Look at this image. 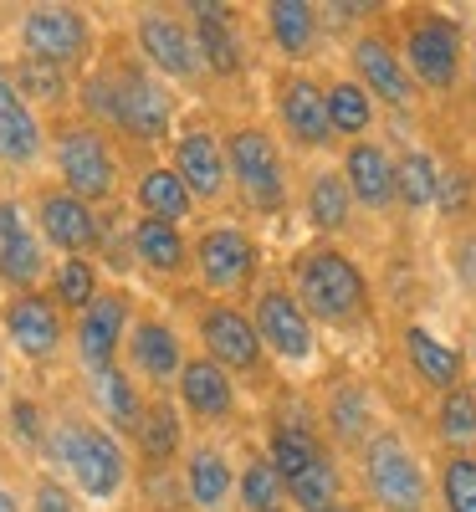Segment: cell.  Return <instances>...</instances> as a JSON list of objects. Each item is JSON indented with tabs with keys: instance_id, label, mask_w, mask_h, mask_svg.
Returning a JSON list of instances; mask_svg holds the SVG:
<instances>
[{
	"instance_id": "obj_1",
	"label": "cell",
	"mask_w": 476,
	"mask_h": 512,
	"mask_svg": "<svg viewBox=\"0 0 476 512\" xmlns=\"http://www.w3.org/2000/svg\"><path fill=\"white\" fill-rule=\"evenodd\" d=\"M41 461L93 507H113L134 482V451L93 410H57Z\"/></svg>"
},
{
	"instance_id": "obj_2",
	"label": "cell",
	"mask_w": 476,
	"mask_h": 512,
	"mask_svg": "<svg viewBox=\"0 0 476 512\" xmlns=\"http://www.w3.org/2000/svg\"><path fill=\"white\" fill-rule=\"evenodd\" d=\"M287 287L313 323L354 333L374 318V282L354 251H343L338 241H308L292 251L287 262Z\"/></svg>"
},
{
	"instance_id": "obj_3",
	"label": "cell",
	"mask_w": 476,
	"mask_h": 512,
	"mask_svg": "<svg viewBox=\"0 0 476 512\" xmlns=\"http://www.w3.org/2000/svg\"><path fill=\"white\" fill-rule=\"evenodd\" d=\"M47 159L57 169V185L98 210H108L123 195V180H128L123 149L108 128H98L88 118H77V113L47 118Z\"/></svg>"
},
{
	"instance_id": "obj_4",
	"label": "cell",
	"mask_w": 476,
	"mask_h": 512,
	"mask_svg": "<svg viewBox=\"0 0 476 512\" xmlns=\"http://www.w3.org/2000/svg\"><path fill=\"white\" fill-rule=\"evenodd\" d=\"M395 47L405 57V72L415 77L420 93H436L451 98L466 77V36L461 21L446 11H430V6H410L395 21Z\"/></svg>"
},
{
	"instance_id": "obj_5",
	"label": "cell",
	"mask_w": 476,
	"mask_h": 512,
	"mask_svg": "<svg viewBox=\"0 0 476 512\" xmlns=\"http://www.w3.org/2000/svg\"><path fill=\"white\" fill-rule=\"evenodd\" d=\"M226 164H231V190L241 195L256 216H282L292 205V169L282 144L272 139L267 123H231L226 128Z\"/></svg>"
},
{
	"instance_id": "obj_6",
	"label": "cell",
	"mask_w": 476,
	"mask_h": 512,
	"mask_svg": "<svg viewBox=\"0 0 476 512\" xmlns=\"http://www.w3.org/2000/svg\"><path fill=\"white\" fill-rule=\"evenodd\" d=\"M359 477L379 512H430V472L395 425H379L359 446Z\"/></svg>"
},
{
	"instance_id": "obj_7",
	"label": "cell",
	"mask_w": 476,
	"mask_h": 512,
	"mask_svg": "<svg viewBox=\"0 0 476 512\" xmlns=\"http://www.w3.org/2000/svg\"><path fill=\"white\" fill-rule=\"evenodd\" d=\"M113 62V82H118V113H113V139L134 144V149H159L175 139V93L169 82L154 77L139 52H118Z\"/></svg>"
},
{
	"instance_id": "obj_8",
	"label": "cell",
	"mask_w": 476,
	"mask_h": 512,
	"mask_svg": "<svg viewBox=\"0 0 476 512\" xmlns=\"http://www.w3.org/2000/svg\"><path fill=\"white\" fill-rule=\"evenodd\" d=\"M190 262H195L200 292L221 297V303H241V297L262 287V246L236 221L200 226V236L190 241Z\"/></svg>"
},
{
	"instance_id": "obj_9",
	"label": "cell",
	"mask_w": 476,
	"mask_h": 512,
	"mask_svg": "<svg viewBox=\"0 0 476 512\" xmlns=\"http://www.w3.org/2000/svg\"><path fill=\"white\" fill-rule=\"evenodd\" d=\"M0 338H6V349L21 364L47 369L72 344V318L47 297V287H36V292H6V303H0Z\"/></svg>"
},
{
	"instance_id": "obj_10",
	"label": "cell",
	"mask_w": 476,
	"mask_h": 512,
	"mask_svg": "<svg viewBox=\"0 0 476 512\" xmlns=\"http://www.w3.org/2000/svg\"><path fill=\"white\" fill-rule=\"evenodd\" d=\"M195 344L205 359H215L231 379H256L267 369L262 333L251 323V308L221 303V297H200L195 303Z\"/></svg>"
},
{
	"instance_id": "obj_11",
	"label": "cell",
	"mask_w": 476,
	"mask_h": 512,
	"mask_svg": "<svg viewBox=\"0 0 476 512\" xmlns=\"http://www.w3.org/2000/svg\"><path fill=\"white\" fill-rule=\"evenodd\" d=\"M16 41H21V57L57 62L67 72H88L98 31L82 6H26L16 21Z\"/></svg>"
},
{
	"instance_id": "obj_12",
	"label": "cell",
	"mask_w": 476,
	"mask_h": 512,
	"mask_svg": "<svg viewBox=\"0 0 476 512\" xmlns=\"http://www.w3.org/2000/svg\"><path fill=\"white\" fill-rule=\"evenodd\" d=\"M31 221H36V231H41V241H47L52 256H98L103 241H108L103 210L88 205V200H77L57 180L31 190Z\"/></svg>"
},
{
	"instance_id": "obj_13",
	"label": "cell",
	"mask_w": 476,
	"mask_h": 512,
	"mask_svg": "<svg viewBox=\"0 0 476 512\" xmlns=\"http://www.w3.org/2000/svg\"><path fill=\"white\" fill-rule=\"evenodd\" d=\"M128 41H134L139 62L164 82H200L205 77V62H200V47H195V26L185 21V11H169V6L139 11L134 26H128Z\"/></svg>"
},
{
	"instance_id": "obj_14",
	"label": "cell",
	"mask_w": 476,
	"mask_h": 512,
	"mask_svg": "<svg viewBox=\"0 0 476 512\" xmlns=\"http://www.w3.org/2000/svg\"><path fill=\"white\" fill-rule=\"evenodd\" d=\"M251 323L262 333L267 359H282L292 369H308L318 359V323L292 297L287 282H262L251 292Z\"/></svg>"
},
{
	"instance_id": "obj_15",
	"label": "cell",
	"mask_w": 476,
	"mask_h": 512,
	"mask_svg": "<svg viewBox=\"0 0 476 512\" xmlns=\"http://www.w3.org/2000/svg\"><path fill=\"white\" fill-rule=\"evenodd\" d=\"M272 103H277V128L282 139L302 154H328L338 139L328 128V93L313 72L302 67H282L272 77Z\"/></svg>"
},
{
	"instance_id": "obj_16",
	"label": "cell",
	"mask_w": 476,
	"mask_h": 512,
	"mask_svg": "<svg viewBox=\"0 0 476 512\" xmlns=\"http://www.w3.org/2000/svg\"><path fill=\"white\" fill-rule=\"evenodd\" d=\"M169 169L185 180L195 205H221L231 195V164H226V134L210 123H180L169 139Z\"/></svg>"
},
{
	"instance_id": "obj_17",
	"label": "cell",
	"mask_w": 476,
	"mask_h": 512,
	"mask_svg": "<svg viewBox=\"0 0 476 512\" xmlns=\"http://www.w3.org/2000/svg\"><path fill=\"white\" fill-rule=\"evenodd\" d=\"M139 318V303L128 287H103V297L72 318V354L82 364V374H98L108 364H123V344H128V328Z\"/></svg>"
},
{
	"instance_id": "obj_18",
	"label": "cell",
	"mask_w": 476,
	"mask_h": 512,
	"mask_svg": "<svg viewBox=\"0 0 476 512\" xmlns=\"http://www.w3.org/2000/svg\"><path fill=\"white\" fill-rule=\"evenodd\" d=\"M185 359H190L185 333L169 323V318L139 308L134 328H128V344H123V369L134 374L149 395H164V390H175V379H180Z\"/></svg>"
},
{
	"instance_id": "obj_19",
	"label": "cell",
	"mask_w": 476,
	"mask_h": 512,
	"mask_svg": "<svg viewBox=\"0 0 476 512\" xmlns=\"http://www.w3.org/2000/svg\"><path fill=\"white\" fill-rule=\"evenodd\" d=\"M349 57H354V77L369 88L374 103H389L395 113H415L420 88H415V77L405 72V57L395 47V31H389V26H364L349 41Z\"/></svg>"
},
{
	"instance_id": "obj_20",
	"label": "cell",
	"mask_w": 476,
	"mask_h": 512,
	"mask_svg": "<svg viewBox=\"0 0 476 512\" xmlns=\"http://www.w3.org/2000/svg\"><path fill=\"white\" fill-rule=\"evenodd\" d=\"M47 272H52V251L31 221V205H21L16 195H0V287L36 292L47 287Z\"/></svg>"
},
{
	"instance_id": "obj_21",
	"label": "cell",
	"mask_w": 476,
	"mask_h": 512,
	"mask_svg": "<svg viewBox=\"0 0 476 512\" xmlns=\"http://www.w3.org/2000/svg\"><path fill=\"white\" fill-rule=\"evenodd\" d=\"M180 11L195 26V47H200L205 77L236 82L246 72V41H241V21H236L241 11L221 6V0H190V6H180Z\"/></svg>"
},
{
	"instance_id": "obj_22",
	"label": "cell",
	"mask_w": 476,
	"mask_h": 512,
	"mask_svg": "<svg viewBox=\"0 0 476 512\" xmlns=\"http://www.w3.org/2000/svg\"><path fill=\"white\" fill-rule=\"evenodd\" d=\"M41 159H47V118L16 93L11 67L0 62V169L31 175Z\"/></svg>"
},
{
	"instance_id": "obj_23",
	"label": "cell",
	"mask_w": 476,
	"mask_h": 512,
	"mask_svg": "<svg viewBox=\"0 0 476 512\" xmlns=\"http://www.w3.org/2000/svg\"><path fill=\"white\" fill-rule=\"evenodd\" d=\"M169 395L180 400L185 420H200V425L236 420V410H241L236 379L215 364V359H205V354H190V359H185V369H180V379H175V390H169Z\"/></svg>"
},
{
	"instance_id": "obj_24",
	"label": "cell",
	"mask_w": 476,
	"mask_h": 512,
	"mask_svg": "<svg viewBox=\"0 0 476 512\" xmlns=\"http://www.w3.org/2000/svg\"><path fill=\"white\" fill-rule=\"evenodd\" d=\"M180 492L190 512H226L236 502V466L226 446L215 441H190L180 456Z\"/></svg>"
},
{
	"instance_id": "obj_25",
	"label": "cell",
	"mask_w": 476,
	"mask_h": 512,
	"mask_svg": "<svg viewBox=\"0 0 476 512\" xmlns=\"http://www.w3.org/2000/svg\"><path fill=\"white\" fill-rule=\"evenodd\" d=\"M338 175L349 180L354 205L369 210V216H384V210L395 205V154H389L379 139L343 144V154H338Z\"/></svg>"
},
{
	"instance_id": "obj_26",
	"label": "cell",
	"mask_w": 476,
	"mask_h": 512,
	"mask_svg": "<svg viewBox=\"0 0 476 512\" xmlns=\"http://www.w3.org/2000/svg\"><path fill=\"white\" fill-rule=\"evenodd\" d=\"M400 354H405L410 374L425 384V390L451 395V390L466 384V354L456 344H446L430 323H405L400 328Z\"/></svg>"
},
{
	"instance_id": "obj_27",
	"label": "cell",
	"mask_w": 476,
	"mask_h": 512,
	"mask_svg": "<svg viewBox=\"0 0 476 512\" xmlns=\"http://www.w3.org/2000/svg\"><path fill=\"white\" fill-rule=\"evenodd\" d=\"M88 405H93V415L108 425L113 436L134 441L139 420H144V410H149V390H144V384L128 374L123 364H108V369L88 374Z\"/></svg>"
},
{
	"instance_id": "obj_28",
	"label": "cell",
	"mask_w": 476,
	"mask_h": 512,
	"mask_svg": "<svg viewBox=\"0 0 476 512\" xmlns=\"http://www.w3.org/2000/svg\"><path fill=\"white\" fill-rule=\"evenodd\" d=\"M128 256H134V262H139L149 277H164V282H180V277L195 272L185 226L149 221V216H134V221H128Z\"/></svg>"
},
{
	"instance_id": "obj_29",
	"label": "cell",
	"mask_w": 476,
	"mask_h": 512,
	"mask_svg": "<svg viewBox=\"0 0 476 512\" xmlns=\"http://www.w3.org/2000/svg\"><path fill=\"white\" fill-rule=\"evenodd\" d=\"M128 200H134V210L139 216H149V221H169V226H180V221H190L195 216V195L185 190V180L169 169V159L159 164V159H149V164H139L134 175H128Z\"/></svg>"
},
{
	"instance_id": "obj_30",
	"label": "cell",
	"mask_w": 476,
	"mask_h": 512,
	"mask_svg": "<svg viewBox=\"0 0 476 512\" xmlns=\"http://www.w3.org/2000/svg\"><path fill=\"white\" fill-rule=\"evenodd\" d=\"M185 410H180V400L175 395H149V410H144V420H139V431H134V451H139V461L149 466V472H164V466H175L180 456H185Z\"/></svg>"
},
{
	"instance_id": "obj_31",
	"label": "cell",
	"mask_w": 476,
	"mask_h": 512,
	"mask_svg": "<svg viewBox=\"0 0 476 512\" xmlns=\"http://www.w3.org/2000/svg\"><path fill=\"white\" fill-rule=\"evenodd\" d=\"M77 77L82 72H67L57 62H36V57H16L11 62V82H16V93L41 113V118H62L77 108Z\"/></svg>"
},
{
	"instance_id": "obj_32",
	"label": "cell",
	"mask_w": 476,
	"mask_h": 512,
	"mask_svg": "<svg viewBox=\"0 0 476 512\" xmlns=\"http://www.w3.org/2000/svg\"><path fill=\"white\" fill-rule=\"evenodd\" d=\"M302 221H308V231H318V241L354 226V195L338 169H313L308 175V185H302Z\"/></svg>"
},
{
	"instance_id": "obj_33",
	"label": "cell",
	"mask_w": 476,
	"mask_h": 512,
	"mask_svg": "<svg viewBox=\"0 0 476 512\" xmlns=\"http://www.w3.org/2000/svg\"><path fill=\"white\" fill-rule=\"evenodd\" d=\"M262 26H267V36H272V47L297 67V62H308L313 47H318L323 11L308 6V0H272V6H262Z\"/></svg>"
},
{
	"instance_id": "obj_34",
	"label": "cell",
	"mask_w": 476,
	"mask_h": 512,
	"mask_svg": "<svg viewBox=\"0 0 476 512\" xmlns=\"http://www.w3.org/2000/svg\"><path fill=\"white\" fill-rule=\"evenodd\" d=\"M323 431L338 441V446H364L379 425H374V400L359 379H343L328 390L323 400Z\"/></svg>"
},
{
	"instance_id": "obj_35",
	"label": "cell",
	"mask_w": 476,
	"mask_h": 512,
	"mask_svg": "<svg viewBox=\"0 0 476 512\" xmlns=\"http://www.w3.org/2000/svg\"><path fill=\"white\" fill-rule=\"evenodd\" d=\"M47 297L67 318H82L103 297V267H98V256H57L52 272H47Z\"/></svg>"
},
{
	"instance_id": "obj_36",
	"label": "cell",
	"mask_w": 476,
	"mask_h": 512,
	"mask_svg": "<svg viewBox=\"0 0 476 512\" xmlns=\"http://www.w3.org/2000/svg\"><path fill=\"white\" fill-rule=\"evenodd\" d=\"M323 93H328V128H333V139H343V144L369 139V128L379 118V103L369 98L364 82L359 77H333V82H323Z\"/></svg>"
},
{
	"instance_id": "obj_37",
	"label": "cell",
	"mask_w": 476,
	"mask_h": 512,
	"mask_svg": "<svg viewBox=\"0 0 476 512\" xmlns=\"http://www.w3.org/2000/svg\"><path fill=\"white\" fill-rule=\"evenodd\" d=\"M236 507L241 512H287V487L277 477V466L267 461V451H251L236 466Z\"/></svg>"
},
{
	"instance_id": "obj_38",
	"label": "cell",
	"mask_w": 476,
	"mask_h": 512,
	"mask_svg": "<svg viewBox=\"0 0 476 512\" xmlns=\"http://www.w3.org/2000/svg\"><path fill=\"white\" fill-rule=\"evenodd\" d=\"M436 195H441V164L430 159L425 149L395 154V200L420 216V210L436 205Z\"/></svg>"
},
{
	"instance_id": "obj_39",
	"label": "cell",
	"mask_w": 476,
	"mask_h": 512,
	"mask_svg": "<svg viewBox=\"0 0 476 512\" xmlns=\"http://www.w3.org/2000/svg\"><path fill=\"white\" fill-rule=\"evenodd\" d=\"M436 436L451 451H476V390L471 384L436 400Z\"/></svg>"
},
{
	"instance_id": "obj_40",
	"label": "cell",
	"mask_w": 476,
	"mask_h": 512,
	"mask_svg": "<svg viewBox=\"0 0 476 512\" xmlns=\"http://www.w3.org/2000/svg\"><path fill=\"white\" fill-rule=\"evenodd\" d=\"M441 512H476V451H451L441 461Z\"/></svg>"
},
{
	"instance_id": "obj_41",
	"label": "cell",
	"mask_w": 476,
	"mask_h": 512,
	"mask_svg": "<svg viewBox=\"0 0 476 512\" xmlns=\"http://www.w3.org/2000/svg\"><path fill=\"white\" fill-rule=\"evenodd\" d=\"M47 431H52V415L41 410L36 400L16 395V400H11V436H16L26 451H36V456H41V446H47Z\"/></svg>"
},
{
	"instance_id": "obj_42",
	"label": "cell",
	"mask_w": 476,
	"mask_h": 512,
	"mask_svg": "<svg viewBox=\"0 0 476 512\" xmlns=\"http://www.w3.org/2000/svg\"><path fill=\"white\" fill-rule=\"evenodd\" d=\"M82 497L57 477V472H36L31 477V497H26V512H82L77 507Z\"/></svg>"
},
{
	"instance_id": "obj_43",
	"label": "cell",
	"mask_w": 476,
	"mask_h": 512,
	"mask_svg": "<svg viewBox=\"0 0 476 512\" xmlns=\"http://www.w3.org/2000/svg\"><path fill=\"white\" fill-rule=\"evenodd\" d=\"M466 195H471V185H466L461 169H441V195H436V210H446V216H461V210H466Z\"/></svg>"
},
{
	"instance_id": "obj_44",
	"label": "cell",
	"mask_w": 476,
	"mask_h": 512,
	"mask_svg": "<svg viewBox=\"0 0 476 512\" xmlns=\"http://www.w3.org/2000/svg\"><path fill=\"white\" fill-rule=\"evenodd\" d=\"M0 512H26V502H21V492L0 477Z\"/></svg>"
},
{
	"instance_id": "obj_45",
	"label": "cell",
	"mask_w": 476,
	"mask_h": 512,
	"mask_svg": "<svg viewBox=\"0 0 476 512\" xmlns=\"http://www.w3.org/2000/svg\"><path fill=\"white\" fill-rule=\"evenodd\" d=\"M323 512H364V507H359V502H349V497H338V502H333V507H323Z\"/></svg>"
},
{
	"instance_id": "obj_46",
	"label": "cell",
	"mask_w": 476,
	"mask_h": 512,
	"mask_svg": "<svg viewBox=\"0 0 476 512\" xmlns=\"http://www.w3.org/2000/svg\"><path fill=\"white\" fill-rule=\"evenodd\" d=\"M0 395H6V338H0Z\"/></svg>"
},
{
	"instance_id": "obj_47",
	"label": "cell",
	"mask_w": 476,
	"mask_h": 512,
	"mask_svg": "<svg viewBox=\"0 0 476 512\" xmlns=\"http://www.w3.org/2000/svg\"><path fill=\"white\" fill-rule=\"evenodd\" d=\"M471 77H476V47H471Z\"/></svg>"
}]
</instances>
